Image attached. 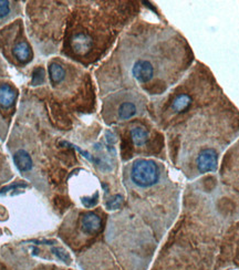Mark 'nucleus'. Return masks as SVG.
I'll use <instances>...</instances> for the list:
<instances>
[{"instance_id":"1","label":"nucleus","mask_w":239,"mask_h":270,"mask_svg":"<svg viewBox=\"0 0 239 270\" xmlns=\"http://www.w3.org/2000/svg\"><path fill=\"white\" fill-rule=\"evenodd\" d=\"M122 58L129 78L156 92L176 85L196 61L187 39L172 27L147 31L142 48L124 45Z\"/></svg>"},{"instance_id":"2","label":"nucleus","mask_w":239,"mask_h":270,"mask_svg":"<svg viewBox=\"0 0 239 270\" xmlns=\"http://www.w3.org/2000/svg\"><path fill=\"white\" fill-rule=\"evenodd\" d=\"M174 141L185 150H196L194 164L198 174L216 172L219 146L239 132V112L225 97L174 124Z\"/></svg>"},{"instance_id":"3","label":"nucleus","mask_w":239,"mask_h":270,"mask_svg":"<svg viewBox=\"0 0 239 270\" xmlns=\"http://www.w3.org/2000/svg\"><path fill=\"white\" fill-rule=\"evenodd\" d=\"M224 97L222 89L209 68L196 60L163 101L161 121L172 128L183 118Z\"/></svg>"},{"instance_id":"4","label":"nucleus","mask_w":239,"mask_h":270,"mask_svg":"<svg viewBox=\"0 0 239 270\" xmlns=\"http://www.w3.org/2000/svg\"><path fill=\"white\" fill-rule=\"evenodd\" d=\"M144 99L134 94H122L119 98L110 99L105 103L104 111L106 122L127 121L135 115L142 113Z\"/></svg>"},{"instance_id":"5","label":"nucleus","mask_w":239,"mask_h":270,"mask_svg":"<svg viewBox=\"0 0 239 270\" xmlns=\"http://www.w3.org/2000/svg\"><path fill=\"white\" fill-rule=\"evenodd\" d=\"M131 180L139 188H150L161 180V169L156 162L137 160L131 168Z\"/></svg>"},{"instance_id":"6","label":"nucleus","mask_w":239,"mask_h":270,"mask_svg":"<svg viewBox=\"0 0 239 270\" xmlns=\"http://www.w3.org/2000/svg\"><path fill=\"white\" fill-rule=\"evenodd\" d=\"M102 228V218L93 212L85 213L81 217V229L87 235H95Z\"/></svg>"},{"instance_id":"7","label":"nucleus","mask_w":239,"mask_h":270,"mask_svg":"<svg viewBox=\"0 0 239 270\" xmlns=\"http://www.w3.org/2000/svg\"><path fill=\"white\" fill-rule=\"evenodd\" d=\"M130 138L135 146L145 145L150 140V132L145 126L134 125L130 130Z\"/></svg>"},{"instance_id":"8","label":"nucleus","mask_w":239,"mask_h":270,"mask_svg":"<svg viewBox=\"0 0 239 270\" xmlns=\"http://www.w3.org/2000/svg\"><path fill=\"white\" fill-rule=\"evenodd\" d=\"M17 98V93L14 90L13 86L9 84L0 85V106L3 109H8L14 105Z\"/></svg>"},{"instance_id":"9","label":"nucleus","mask_w":239,"mask_h":270,"mask_svg":"<svg viewBox=\"0 0 239 270\" xmlns=\"http://www.w3.org/2000/svg\"><path fill=\"white\" fill-rule=\"evenodd\" d=\"M14 54L17 58V60L22 63H28L33 59V50L26 41L19 42L18 45H16Z\"/></svg>"},{"instance_id":"10","label":"nucleus","mask_w":239,"mask_h":270,"mask_svg":"<svg viewBox=\"0 0 239 270\" xmlns=\"http://www.w3.org/2000/svg\"><path fill=\"white\" fill-rule=\"evenodd\" d=\"M14 160L17 168L21 170V172H28L33 168V160L29 154H28L26 151L20 150L17 153L15 154Z\"/></svg>"},{"instance_id":"11","label":"nucleus","mask_w":239,"mask_h":270,"mask_svg":"<svg viewBox=\"0 0 239 270\" xmlns=\"http://www.w3.org/2000/svg\"><path fill=\"white\" fill-rule=\"evenodd\" d=\"M49 74L50 80L52 81L54 84L61 83L66 78V70L62 66H60L59 63H52L49 67Z\"/></svg>"},{"instance_id":"12","label":"nucleus","mask_w":239,"mask_h":270,"mask_svg":"<svg viewBox=\"0 0 239 270\" xmlns=\"http://www.w3.org/2000/svg\"><path fill=\"white\" fill-rule=\"evenodd\" d=\"M123 204V197L121 195H115L114 197L111 198L106 202V208L110 210L118 209L122 206Z\"/></svg>"},{"instance_id":"13","label":"nucleus","mask_w":239,"mask_h":270,"mask_svg":"<svg viewBox=\"0 0 239 270\" xmlns=\"http://www.w3.org/2000/svg\"><path fill=\"white\" fill-rule=\"evenodd\" d=\"M51 252H52L55 256H57L60 260H62V261H65V263L67 264H69L70 263V256H69V253H68L66 250H63L62 248H60V247H52L51 248Z\"/></svg>"},{"instance_id":"14","label":"nucleus","mask_w":239,"mask_h":270,"mask_svg":"<svg viewBox=\"0 0 239 270\" xmlns=\"http://www.w3.org/2000/svg\"><path fill=\"white\" fill-rule=\"evenodd\" d=\"M99 200V193H95L92 197H83L82 198V204L85 206L86 208H91L98 204Z\"/></svg>"},{"instance_id":"15","label":"nucleus","mask_w":239,"mask_h":270,"mask_svg":"<svg viewBox=\"0 0 239 270\" xmlns=\"http://www.w3.org/2000/svg\"><path fill=\"white\" fill-rule=\"evenodd\" d=\"M9 13H10L9 2L3 1V0H0V19L5 18Z\"/></svg>"},{"instance_id":"16","label":"nucleus","mask_w":239,"mask_h":270,"mask_svg":"<svg viewBox=\"0 0 239 270\" xmlns=\"http://www.w3.org/2000/svg\"><path fill=\"white\" fill-rule=\"evenodd\" d=\"M43 81V70L41 68H38V69H35L34 71V81L33 83L34 84H39L40 82Z\"/></svg>"},{"instance_id":"17","label":"nucleus","mask_w":239,"mask_h":270,"mask_svg":"<svg viewBox=\"0 0 239 270\" xmlns=\"http://www.w3.org/2000/svg\"><path fill=\"white\" fill-rule=\"evenodd\" d=\"M238 260H239V255H238Z\"/></svg>"}]
</instances>
